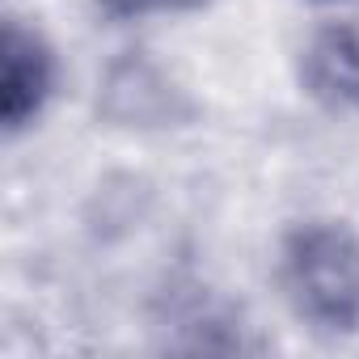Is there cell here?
Segmentation results:
<instances>
[{"label":"cell","mask_w":359,"mask_h":359,"mask_svg":"<svg viewBox=\"0 0 359 359\" xmlns=\"http://www.w3.org/2000/svg\"><path fill=\"white\" fill-rule=\"evenodd\" d=\"M283 292L292 309L325 334H351L359 325V241L334 220H313L287 233L279 258Z\"/></svg>","instance_id":"cell-1"},{"label":"cell","mask_w":359,"mask_h":359,"mask_svg":"<svg viewBox=\"0 0 359 359\" xmlns=\"http://www.w3.org/2000/svg\"><path fill=\"white\" fill-rule=\"evenodd\" d=\"M300 76H304V89L321 106L330 110L359 106V30L355 26L321 30L304 51Z\"/></svg>","instance_id":"cell-3"},{"label":"cell","mask_w":359,"mask_h":359,"mask_svg":"<svg viewBox=\"0 0 359 359\" xmlns=\"http://www.w3.org/2000/svg\"><path fill=\"white\" fill-rule=\"evenodd\" d=\"M51 51L34 30H22L18 22L5 26V47H0V114H5V127L18 131L26 127L47 93H51Z\"/></svg>","instance_id":"cell-2"}]
</instances>
